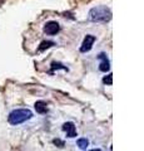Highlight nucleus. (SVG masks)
<instances>
[{
  "mask_svg": "<svg viewBox=\"0 0 144 151\" xmlns=\"http://www.w3.org/2000/svg\"><path fill=\"white\" fill-rule=\"evenodd\" d=\"M89 151H100V150H89Z\"/></svg>",
  "mask_w": 144,
  "mask_h": 151,
  "instance_id": "nucleus-11",
  "label": "nucleus"
},
{
  "mask_svg": "<svg viewBox=\"0 0 144 151\" xmlns=\"http://www.w3.org/2000/svg\"><path fill=\"white\" fill-rule=\"evenodd\" d=\"M98 58L101 60L100 62V67H99V69L101 70V72H106V70H109V60H108V58H106V54H104V53H100L99 55H98Z\"/></svg>",
  "mask_w": 144,
  "mask_h": 151,
  "instance_id": "nucleus-6",
  "label": "nucleus"
},
{
  "mask_svg": "<svg viewBox=\"0 0 144 151\" xmlns=\"http://www.w3.org/2000/svg\"><path fill=\"white\" fill-rule=\"evenodd\" d=\"M35 110L36 112H39V113H45L46 112V103L43 102V101H39V102H36L35 103Z\"/></svg>",
  "mask_w": 144,
  "mask_h": 151,
  "instance_id": "nucleus-7",
  "label": "nucleus"
},
{
  "mask_svg": "<svg viewBox=\"0 0 144 151\" xmlns=\"http://www.w3.org/2000/svg\"><path fill=\"white\" fill-rule=\"evenodd\" d=\"M63 130L67 132L68 137H75L77 136V130H75V126H74L73 122H65V124L63 125Z\"/></svg>",
  "mask_w": 144,
  "mask_h": 151,
  "instance_id": "nucleus-5",
  "label": "nucleus"
},
{
  "mask_svg": "<svg viewBox=\"0 0 144 151\" xmlns=\"http://www.w3.org/2000/svg\"><path fill=\"white\" fill-rule=\"evenodd\" d=\"M94 42H95V37L92 35V34H88L84 38V40H83V43H82V47H80V52H82V53H87V52H89L93 48Z\"/></svg>",
  "mask_w": 144,
  "mask_h": 151,
  "instance_id": "nucleus-3",
  "label": "nucleus"
},
{
  "mask_svg": "<svg viewBox=\"0 0 144 151\" xmlns=\"http://www.w3.org/2000/svg\"><path fill=\"white\" fill-rule=\"evenodd\" d=\"M59 30H60L59 23L54 22V20L48 22L44 27V32H45V34H48V35H55L57 33H59Z\"/></svg>",
  "mask_w": 144,
  "mask_h": 151,
  "instance_id": "nucleus-4",
  "label": "nucleus"
},
{
  "mask_svg": "<svg viewBox=\"0 0 144 151\" xmlns=\"http://www.w3.org/2000/svg\"><path fill=\"white\" fill-rule=\"evenodd\" d=\"M53 45H54L53 42H43V43L40 44V47H39V50H44V49L50 48V47H53Z\"/></svg>",
  "mask_w": 144,
  "mask_h": 151,
  "instance_id": "nucleus-8",
  "label": "nucleus"
},
{
  "mask_svg": "<svg viewBox=\"0 0 144 151\" xmlns=\"http://www.w3.org/2000/svg\"><path fill=\"white\" fill-rule=\"evenodd\" d=\"M111 78H113V77H111V74H108V77H105L103 79V82L106 83V84H111Z\"/></svg>",
  "mask_w": 144,
  "mask_h": 151,
  "instance_id": "nucleus-10",
  "label": "nucleus"
},
{
  "mask_svg": "<svg viewBox=\"0 0 144 151\" xmlns=\"http://www.w3.org/2000/svg\"><path fill=\"white\" fill-rule=\"evenodd\" d=\"M88 144H89V142H88L87 139H79V140H78V146H79L80 149H87Z\"/></svg>",
  "mask_w": 144,
  "mask_h": 151,
  "instance_id": "nucleus-9",
  "label": "nucleus"
},
{
  "mask_svg": "<svg viewBox=\"0 0 144 151\" xmlns=\"http://www.w3.org/2000/svg\"><path fill=\"white\" fill-rule=\"evenodd\" d=\"M33 117V112L28 108H19V110H14L9 115V124L11 125H19L25 122L26 120H29Z\"/></svg>",
  "mask_w": 144,
  "mask_h": 151,
  "instance_id": "nucleus-2",
  "label": "nucleus"
},
{
  "mask_svg": "<svg viewBox=\"0 0 144 151\" xmlns=\"http://www.w3.org/2000/svg\"><path fill=\"white\" fill-rule=\"evenodd\" d=\"M89 18L90 20L96 23H106L111 19V12L105 5L95 6L89 12Z\"/></svg>",
  "mask_w": 144,
  "mask_h": 151,
  "instance_id": "nucleus-1",
  "label": "nucleus"
}]
</instances>
